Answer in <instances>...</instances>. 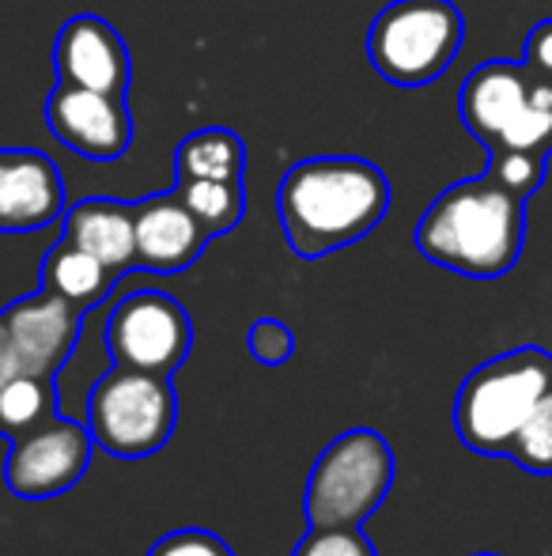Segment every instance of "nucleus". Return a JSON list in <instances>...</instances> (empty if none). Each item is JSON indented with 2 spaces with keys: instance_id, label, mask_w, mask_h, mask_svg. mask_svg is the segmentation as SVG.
I'll use <instances>...</instances> for the list:
<instances>
[{
  "instance_id": "obj_12",
  "label": "nucleus",
  "mask_w": 552,
  "mask_h": 556,
  "mask_svg": "<svg viewBox=\"0 0 552 556\" xmlns=\"http://www.w3.org/2000/svg\"><path fill=\"white\" fill-rule=\"evenodd\" d=\"M0 318H4L15 352H20L23 375L57 379V371L68 364L76 341H80L84 311H76L73 303H65L53 292H35L4 307Z\"/></svg>"
},
{
  "instance_id": "obj_26",
  "label": "nucleus",
  "mask_w": 552,
  "mask_h": 556,
  "mask_svg": "<svg viewBox=\"0 0 552 556\" xmlns=\"http://www.w3.org/2000/svg\"><path fill=\"white\" fill-rule=\"evenodd\" d=\"M15 375H23V367H20V352H15L12 333H8L4 318H0V387H8V382H12Z\"/></svg>"
},
{
  "instance_id": "obj_11",
  "label": "nucleus",
  "mask_w": 552,
  "mask_h": 556,
  "mask_svg": "<svg viewBox=\"0 0 552 556\" xmlns=\"http://www.w3.org/2000/svg\"><path fill=\"white\" fill-rule=\"evenodd\" d=\"M53 76L73 88L126 96L133 84L129 46L103 15H73L53 38Z\"/></svg>"
},
{
  "instance_id": "obj_13",
  "label": "nucleus",
  "mask_w": 552,
  "mask_h": 556,
  "mask_svg": "<svg viewBox=\"0 0 552 556\" xmlns=\"http://www.w3.org/2000/svg\"><path fill=\"white\" fill-rule=\"evenodd\" d=\"M65 216V178L38 148H0V231H42Z\"/></svg>"
},
{
  "instance_id": "obj_24",
  "label": "nucleus",
  "mask_w": 552,
  "mask_h": 556,
  "mask_svg": "<svg viewBox=\"0 0 552 556\" xmlns=\"http://www.w3.org/2000/svg\"><path fill=\"white\" fill-rule=\"evenodd\" d=\"M147 556H235V553H231L228 542H223L220 534H213V530L185 527V530H175V534H163Z\"/></svg>"
},
{
  "instance_id": "obj_17",
  "label": "nucleus",
  "mask_w": 552,
  "mask_h": 556,
  "mask_svg": "<svg viewBox=\"0 0 552 556\" xmlns=\"http://www.w3.org/2000/svg\"><path fill=\"white\" fill-rule=\"evenodd\" d=\"M220 178L246 182V144L231 129H197L175 148V182Z\"/></svg>"
},
{
  "instance_id": "obj_5",
  "label": "nucleus",
  "mask_w": 552,
  "mask_h": 556,
  "mask_svg": "<svg viewBox=\"0 0 552 556\" xmlns=\"http://www.w3.org/2000/svg\"><path fill=\"white\" fill-rule=\"evenodd\" d=\"M394 484V451L371 428H348L318 454L307 477V527H363Z\"/></svg>"
},
{
  "instance_id": "obj_20",
  "label": "nucleus",
  "mask_w": 552,
  "mask_h": 556,
  "mask_svg": "<svg viewBox=\"0 0 552 556\" xmlns=\"http://www.w3.org/2000/svg\"><path fill=\"white\" fill-rule=\"evenodd\" d=\"M508 458H515L526 473L552 477V387L541 394V402L534 405V413L526 417V425L518 428Z\"/></svg>"
},
{
  "instance_id": "obj_18",
  "label": "nucleus",
  "mask_w": 552,
  "mask_h": 556,
  "mask_svg": "<svg viewBox=\"0 0 552 556\" xmlns=\"http://www.w3.org/2000/svg\"><path fill=\"white\" fill-rule=\"evenodd\" d=\"M175 193L185 201L208 239L228 235L231 227L243 224L246 216V186L243 182H220V178H190V182H175Z\"/></svg>"
},
{
  "instance_id": "obj_16",
  "label": "nucleus",
  "mask_w": 552,
  "mask_h": 556,
  "mask_svg": "<svg viewBox=\"0 0 552 556\" xmlns=\"http://www.w3.org/2000/svg\"><path fill=\"white\" fill-rule=\"evenodd\" d=\"M114 280H118V273L106 269L99 257H91L88 250H80L68 239L50 247L42 257V292L61 295L76 311H95L111 295Z\"/></svg>"
},
{
  "instance_id": "obj_15",
  "label": "nucleus",
  "mask_w": 552,
  "mask_h": 556,
  "mask_svg": "<svg viewBox=\"0 0 552 556\" xmlns=\"http://www.w3.org/2000/svg\"><path fill=\"white\" fill-rule=\"evenodd\" d=\"M61 220H65V235L61 239L88 250L106 269H114L118 277L137 269V208L129 201H114V198L76 201Z\"/></svg>"
},
{
  "instance_id": "obj_1",
  "label": "nucleus",
  "mask_w": 552,
  "mask_h": 556,
  "mask_svg": "<svg viewBox=\"0 0 552 556\" xmlns=\"http://www.w3.org/2000/svg\"><path fill=\"white\" fill-rule=\"evenodd\" d=\"M390 182L360 155H310L284 170L277 213L292 254L325 257L360 242L383 224Z\"/></svg>"
},
{
  "instance_id": "obj_6",
  "label": "nucleus",
  "mask_w": 552,
  "mask_h": 556,
  "mask_svg": "<svg viewBox=\"0 0 552 556\" xmlns=\"http://www.w3.org/2000/svg\"><path fill=\"white\" fill-rule=\"evenodd\" d=\"M465 20L450 0H394L368 30V58L383 80L424 88L458 58Z\"/></svg>"
},
{
  "instance_id": "obj_14",
  "label": "nucleus",
  "mask_w": 552,
  "mask_h": 556,
  "mask_svg": "<svg viewBox=\"0 0 552 556\" xmlns=\"http://www.w3.org/2000/svg\"><path fill=\"white\" fill-rule=\"evenodd\" d=\"M137 208V269L147 273H182L201 257L208 231L185 201L170 193L133 201Z\"/></svg>"
},
{
  "instance_id": "obj_21",
  "label": "nucleus",
  "mask_w": 552,
  "mask_h": 556,
  "mask_svg": "<svg viewBox=\"0 0 552 556\" xmlns=\"http://www.w3.org/2000/svg\"><path fill=\"white\" fill-rule=\"evenodd\" d=\"M488 175L518 198H530L545 182V152H492Z\"/></svg>"
},
{
  "instance_id": "obj_19",
  "label": "nucleus",
  "mask_w": 552,
  "mask_h": 556,
  "mask_svg": "<svg viewBox=\"0 0 552 556\" xmlns=\"http://www.w3.org/2000/svg\"><path fill=\"white\" fill-rule=\"evenodd\" d=\"M53 413H57V387H53V379L15 375L8 387H0V435H8V440L38 428Z\"/></svg>"
},
{
  "instance_id": "obj_7",
  "label": "nucleus",
  "mask_w": 552,
  "mask_h": 556,
  "mask_svg": "<svg viewBox=\"0 0 552 556\" xmlns=\"http://www.w3.org/2000/svg\"><path fill=\"white\" fill-rule=\"evenodd\" d=\"M178 420L170 375L114 364L88 394V432L114 458H147L163 451Z\"/></svg>"
},
{
  "instance_id": "obj_10",
  "label": "nucleus",
  "mask_w": 552,
  "mask_h": 556,
  "mask_svg": "<svg viewBox=\"0 0 552 556\" xmlns=\"http://www.w3.org/2000/svg\"><path fill=\"white\" fill-rule=\"evenodd\" d=\"M46 129L57 144L91 163H114L133 144V114L126 96L53 84L46 99Z\"/></svg>"
},
{
  "instance_id": "obj_4",
  "label": "nucleus",
  "mask_w": 552,
  "mask_h": 556,
  "mask_svg": "<svg viewBox=\"0 0 552 556\" xmlns=\"http://www.w3.org/2000/svg\"><path fill=\"white\" fill-rule=\"evenodd\" d=\"M462 122L488 152H549L552 80L526 61H485L458 91Z\"/></svg>"
},
{
  "instance_id": "obj_23",
  "label": "nucleus",
  "mask_w": 552,
  "mask_h": 556,
  "mask_svg": "<svg viewBox=\"0 0 552 556\" xmlns=\"http://www.w3.org/2000/svg\"><path fill=\"white\" fill-rule=\"evenodd\" d=\"M246 344H251V356L266 367H280L292 359L295 352V333L287 330L280 318H258L246 333Z\"/></svg>"
},
{
  "instance_id": "obj_3",
  "label": "nucleus",
  "mask_w": 552,
  "mask_h": 556,
  "mask_svg": "<svg viewBox=\"0 0 552 556\" xmlns=\"http://www.w3.org/2000/svg\"><path fill=\"white\" fill-rule=\"evenodd\" d=\"M552 387V356L545 349H511L465 375L454 397V432L477 454H508L518 428Z\"/></svg>"
},
{
  "instance_id": "obj_8",
  "label": "nucleus",
  "mask_w": 552,
  "mask_h": 556,
  "mask_svg": "<svg viewBox=\"0 0 552 556\" xmlns=\"http://www.w3.org/2000/svg\"><path fill=\"white\" fill-rule=\"evenodd\" d=\"M193 349V323L175 295L159 288L129 292L106 318V352L114 364L175 375Z\"/></svg>"
},
{
  "instance_id": "obj_22",
  "label": "nucleus",
  "mask_w": 552,
  "mask_h": 556,
  "mask_svg": "<svg viewBox=\"0 0 552 556\" xmlns=\"http://www.w3.org/2000/svg\"><path fill=\"white\" fill-rule=\"evenodd\" d=\"M292 556H375L368 534H360V527L348 530H310Z\"/></svg>"
},
{
  "instance_id": "obj_25",
  "label": "nucleus",
  "mask_w": 552,
  "mask_h": 556,
  "mask_svg": "<svg viewBox=\"0 0 552 556\" xmlns=\"http://www.w3.org/2000/svg\"><path fill=\"white\" fill-rule=\"evenodd\" d=\"M523 61L530 73L545 76L552 80V20L538 23V27L526 35V46H523Z\"/></svg>"
},
{
  "instance_id": "obj_2",
  "label": "nucleus",
  "mask_w": 552,
  "mask_h": 556,
  "mask_svg": "<svg viewBox=\"0 0 552 556\" xmlns=\"http://www.w3.org/2000/svg\"><path fill=\"white\" fill-rule=\"evenodd\" d=\"M416 250L458 277L496 280L515 269L526 239V198L492 175L465 178L439 193L416 224Z\"/></svg>"
},
{
  "instance_id": "obj_27",
  "label": "nucleus",
  "mask_w": 552,
  "mask_h": 556,
  "mask_svg": "<svg viewBox=\"0 0 552 556\" xmlns=\"http://www.w3.org/2000/svg\"><path fill=\"white\" fill-rule=\"evenodd\" d=\"M480 556H496V553H480Z\"/></svg>"
},
{
  "instance_id": "obj_9",
  "label": "nucleus",
  "mask_w": 552,
  "mask_h": 556,
  "mask_svg": "<svg viewBox=\"0 0 552 556\" xmlns=\"http://www.w3.org/2000/svg\"><path fill=\"white\" fill-rule=\"evenodd\" d=\"M91 451H95V440H91L88 425L53 413L50 420L12 440L4 462L8 492L20 500L61 496L88 473Z\"/></svg>"
}]
</instances>
